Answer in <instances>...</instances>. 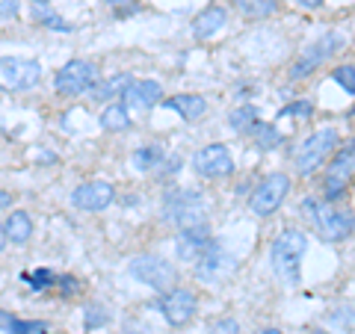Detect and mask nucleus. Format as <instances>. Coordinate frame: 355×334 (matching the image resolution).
Instances as JSON below:
<instances>
[{
  "label": "nucleus",
  "instance_id": "nucleus-37",
  "mask_svg": "<svg viewBox=\"0 0 355 334\" xmlns=\"http://www.w3.org/2000/svg\"><path fill=\"white\" fill-rule=\"evenodd\" d=\"M326 0H296V6H302V9H320Z\"/></svg>",
  "mask_w": 355,
  "mask_h": 334
},
{
  "label": "nucleus",
  "instance_id": "nucleus-23",
  "mask_svg": "<svg viewBox=\"0 0 355 334\" xmlns=\"http://www.w3.org/2000/svg\"><path fill=\"white\" fill-rule=\"evenodd\" d=\"M234 6L246 18H270V15L279 12V3H275V0H234Z\"/></svg>",
  "mask_w": 355,
  "mask_h": 334
},
{
  "label": "nucleus",
  "instance_id": "nucleus-38",
  "mask_svg": "<svg viewBox=\"0 0 355 334\" xmlns=\"http://www.w3.org/2000/svg\"><path fill=\"white\" fill-rule=\"evenodd\" d=\"M6 243H9V237H6V228H3V225H0V252H3V249H6Z\"/></svg>",
  "mask_w": 355,
  "mask_h": 334
},
{
  "label": "nucleus",
  "instance_id": "nucleus-35",
  "mask_svg": "<svg viewBox=\"0 0 355 334\" xmlns=\"http://www.w3.org/2000/svg\"><path fill=\"white\" fill-rule=\"evenodd\" d=\"M9 207H12V193L0 186V210H9Z\"/></svg>",
  "mask_w": 355,
  "mask_h": 334
},
{
  "label": "nucleus",
  "instance_id": "nucleus-39",
  "mask_svg": "<svg viewBox=\"0 0 355 334\" xmlns=\"http://www.w3.org/2000/svg\"><path fill=\"white\" fill-rule=\"evenodd\" d=\"M258 334H284V331L282 328H261Z\"/></svg>",
  "mask_w": 355,
  "mask_h": 334
},
{
  "label": "nucleus",
  "instance_id": "nucleus-8",
  "mask_svg": "<svg viewBox=\"0 0 355 334\" xmlns=\"http://www.w3.org/2000/svg\"><path fill=\"white\" fill-rule=\"evenodd\" d=\"M352 172H355V142H349L343 151H338L335 160L326 166V175H323V198L326 202L338 204L340 198L347 195Z\"/></svg>",
  "mask_w": 355,
  "mask_h": 334
},
{
  "label": "nucleus",
  "instance_id": "nucleus-5",
  "mask_svg": "<svg viewBox=\"0 0 355 334\" xmlns=\"http://www.w3.org/2000/svg\"><path fill=\"white\" fill-rule=\"evenodd\" d=\"M130 275L137 278V281H142L146 287H151V290H157V293L172 290V287L178 284L175 263L157 258V254H142V258H133L130 261Z\"/></svg>",
  "mask_w": 355,
  "mask_h": 334
},
{
  "label": "nucleus",
  "instance_id": "nucleus-2",
  "mask_svg": "<svg viewBox=\"0 0 355 334\" xmlns=\"http://www.w3.org/2000/svg\"><path fill=\"white\" fill-rule=\"evenodd\" d=\"M305 249H308V237L302 231H296V228L282 231L279 237H275V243H272V249H270L272 270L287 287L299 284V263H302Z\"/></svg>",
  "mask_w": 355,
  "mask_h": 334
},
{
  "label": "nucleus",
  "instance_id": "nucleus-42",
  "mask_svg": "<svg viewBox=\"0 0 355 334\" xmlns=\"http://www.w3.org/2000/svg\"><path fill=\"white\" fill-rule=\"evenodd\" d=\"M317 334H326V331H317Z\"/></svg>",
  "mask_w": 355,
  "mask_h": 334
},
{
  "label": "nucleus",
  "instance_id": "nucleus-10",
  "mask_svg": "<svg viewBox=\"0 0 355 334\" xmlns=\"http://www.w3.org/2000/svg\"><path fill=\"white\" fill-rule=\"evenodd\" d=\"M193 169L198 177H207V181H216V177H225L234 172V160H231V154L225 146H205L202 151H196L193 157Z\"/></svg>",
  "mask_w": 355,
  "mask_h": 334
},
{
  "label": "nucleus",
  "instance_id": "nucleus-6",
  "mask_svg": "<svg viewBox=\"0 0 355 334\" xmlns=\"http://www.w3.org/2000/svg\"><path fill=\"white\" fill-rule=\"evenodd\" d=\"M287 193H291V175H284V172L266 175L263 181L254 186V193H252V198H249L252 213H254V216H272L275 210L284 204Z\"/></svg>",
  "mask_w": 355,
  "mask_h": 334
},
{
  "label": "nucleus",
  "instance_id": "nucleus-26",
  "mask_svg": "<svg viewBox=\"0 0 355 334\" xmlns=\"http://www.w3.org/2000/svg\"><path fill=\"white\" fill-rule=\"evenodd\" d=\"M228 121H231V128H234L237 133H249L252 125L258 121V109H254V107H240V109H234V113H231Z\"/></svg>",
  "mask_w": 355,
  "mask_h": 334
},
{
  "label": "nucleus",
  "instance_id": "nucleus-18",
  "mask_svg": "<svg viewBox=\"0 0 355 334\" xmlns=\"http://www.w3.org/2000/svg\"><path fill=\"white\" fill-rule=\"evenodd\" d=\"M225 252H222L219 249V243L214 240V243H210V249L202 254V261H198L196 263V272H198V278H205V281H214V278L222 272V270H225Z\"/></svg>",
  "mask_w": 355,
  "mask_h": 334
},
{
  "label": "nucleus",
  "instance_id": "nucleus-4",
  "mask_svg": "<svg viewBox=\"0 0 355 334\" xmlns=\"http://www.w3.org/2000/svg\"><path fill=\"white\" fill-rule=\"evenodd\" d=\"M98 83V65L89 60H71L53 74V89L60 98H77L92 92V86Z\"/></svg>",
  "mask_w": 355,
  "mask_h": 334
},
{
  "label": "nucleus",
  "instance_id": "nucleus-9",
  "mask_svg": "<svg viewBox=\"0 0 355 334\" xmlns=\"http://www.w3.org/2000/svg\"><path fill=\"white\" fill-rule=\"evenodd\" d=\"M166 219L175 222L178 228H193V225H205V202L198 193H172L166 202Z\"/></svg>",
  "mask_w": 355,
  "mask_h": 334
},
{
  "label": "nucleus",
  "instance_id": "nucleus-14",
  "mask_svg": "<svg viewBox=\"0 0 355 334\" xmlns=\"http://www.w3.org/2000/svg\"><path fill=\"white\" fill-rule=\"evenodd\" d=\"M121 98H125L133 109H151L163 98V86L157 80H130V86L125 89Z\"/></svg>",
  "mask_w": 355,
  "mask_h": 334
},
{
  "label": "nucleus",
  "instance_id": "nucleus-3",
  "mask_svg": "<svg viewBox=\"0 0 355 334\" xmlns=\"http://www.w3.org/2000/svg\"><path fill=\"white\" fill-rule=\"evenodd\" d=\"M338 142H340V133L335 128H320L317 133H311L296 151V172L302 177L314 175L329 160V154L338 148Z\"/></svg>",
  "mask_w": 355,
  "mask_h": 334
},
{
  "label": "nucleus",
  "instance_id": "nucleus-12",
  "mask_svg": "<svg viewBox=\"0 0 355 334\" xmlns=\"http://www.w3.org/2000/svg\"><path fill=\"white\" fill-rule=\"evenodd\" d=\"M160 310L169 326H187L198 310V299L190 290H184V287H172V290H166V296L160 299Z\"/></svg>",
  "mask_w": 355,
  "mask_h": 334
},
{
  "label": "nucleus",
  "instance_id": "nucleus-27",
  "mask_svg": "<svg viewBox=\"0 0 355 334\" xmlns=\"http://www.w3.org/2000/svg\"><path fill=\"white\" fill-rule=\"evenodd\" d=\"M331 80L343 86V92L355 95V65H338V69L331 71Z\"/></svg>",
  "mask_w": 355,
  "mask_h": 334
},
{
  "label": "nucleus",
  "instance_id": "nucleus-25",
  "mask_svg": "<svg viewBox=\"0 0 355 334\" xmlns=\"http://www.w3.org/2000/svg\"><path fill=\"white\" fill-rule=\"evenodd\" d=\"M160 163H163V146L160 142L146 146V148H139L137 154H133V166H137L139 172H151V169H157Z\"/></svg>",
  "mask_w": 355,
  "mask_h": 334
},
{
  "label": "nucleus",
  "instance_id": "nucleus-21",
  "mask_svg": "<svg viewBox=\"0 0 355 334\" xmlns=\"http://www.w3.org/2000/svg\"><path fill=\"white\" fill-rule=\"evenodd\" d=\"M98 121H101V128H104V130L119 133V130H128V128H130V113H128V107H125V104H107Z\"/></svg>",
  "mask_w": 355,
  "mask_h": 334
},
{
  "label": "nucleus",
  "instance_id": "nucleus-29",
  "mask_svg": "<svg viewBox=\"0 0 355 334\" xmlns=\"http://www.w3.org/2000/svg\"><path fill=\"white\" fill-rule=\"evenodd\" d=\"M107 310L101 308V305H89L86 308V328L92 331V328H101V326H107Z\"/></svg>",
  "mask_w": 355,
  "mask_h": 334
},
{
  "label": "nucleus",
  "instance_id": "nucleus-34",
  "mask_svg": "<svg viewBox=\"0 0 355 334\" xmlns=\"http://www.w3.org/2000/svg\"><path fill=\"white\" fill-rule=\"evenodd\" d=\"M160 166H166L163 175H175V172H181V157H172L169 163H160Z\"/></svg>",
  "mask_w": 355,
  "mask_h": 334
},
{
  "label": "nucleus",
  "instance_id": "nucleus-20",
  "mask_svg": "<svg viewBox=\"0 0 355 334\" xmlns=\"http://www.w3.org/2000/svg\"><path fill=\"white\" fill-rule=\"evenodd\" d=\"M130 80H133L130 74H113L110 80L95 83L92 92H89V98H92V101H110V98H116V95H125V89L130 86Z\"/></svg>",
  "mask_w": 355,
  "mask_h": 334
},
{
  "label": "nucleus",
  "instance_id": "nucleus-28",
  "mask_svg": "<svg viewBox=\"0 0 355 334\" xmlns=\"http://www.w3.org/2000/svg\"><path fill=\"white\" fill-rule=\"evenodd\" d=\"M291 116H296V118H311V116H314V104H311V101H296V104L284 107L282 113H279V118H291Z\"/></svg>",
  "mask_w": 355,
  "mask_h": 334
},
{
  "label": "nucleus",
  "instance_id": "nucleus-40",
  "mask_svg": "<svg viewBox=\"0 0 355 334\" xmlns=\"http://www.w3.org/2000/svg\"><path fill=\"white\" fill-rule=\"evenodd\" d=\"M51 0H30V6H48Z\"/></svg>",
  "mask_w": 355,
  "mask_h": 334
},
{
  "label": "nucleus",
  "instance_id": "nucleus-16",
  "mask_svg": "<svg viewBox=\"0 0 355 334\" xmlns=\"http://www.w3.org/2000/svg\"><path fill=\"white\" fill-rule=\"evenodd\" d=\"M166 109H175L178 116H181L184 121H198L205 113H207V101L202 95H172L163 101Z\"/></svg>",
  "mask_w": 355,
  "mask_h": 334
},
{
  "label": "nucleus",
  "instance_id": "nucleus-13",
  "mask_svg": "<svg viewBox=\"0 0 355 334\" xmlns=\"http://www.w3.org/2000/svg\"><path fill=\"white\" fill-rule=\"evenodd\" d=\"M210 243H214V237H210V228L205 222V225L181 228V234H178V240H175V252H178V258L181 261L198 263L202 261V254L210 249Z\"/></svg>",
  "mask_w": 355,
  "mask_h": 334
},
{
  "label": "nucleus",
  "instance_id": "nucleus-31",
  "mask_svg": "<svg viewBox=\"0 0 355 334\" xmlns=\"http://www.w3.org/2000/svg\"><path fill=\"white\" fill-rule=\"evenodd\" d=\"M21 12V0H0V18L3 21H12Z\"/></svg>",
  "mask_w": 355,
  "mask_h": 334
},
{
  "label": "nucleus",
  "instance_id": "nucleus-36",
  "mask_svg": "<svg viewBox=\"0 0 355 334\" xmlns=\"http://www.w3.org/2000/svg\"><path fill=\"white\" fill-rule=\"evenodd\" d=\"M219 334H237V322L234 319H225V322H219Z\"/></svg>",
  "mask_w": 355,
  "mask_h": 334
},
{
  "label": "nucleus",
  "instance_id": "nucleus-30",
  "mask_svg": "<svg viewBox=\"0 0 355 334\" xmlns=\"http://www.w3.org/2000/svg\"><path fill=\"white\" fill-rule=\"evenodd\" d=\"M57 281H60V278L53 275L51 270H36V272L30 275V287H33V290H44V287H51V284H57Z\"/></svg>",
  "mask_w": 355,
  "mask_h": 334
},
{
  "label": "nucleus",
  "instance_id": "nucleus-1",
  "mask_svg": "<svg viewBox=\"0 0 355 334\" xmlns=\"http://www.w3.org/2000/svg\"><path fill=\"white\" fill-rule=\"evenodd\" d=\"M302 213L311 222L320 237L329 240V243H338V240H347L349 234L355 231V216L349 213L347 207H338L326 202V198H305L302 202Z\"/></svg>",
  "mask_w": 355,
  "mask_h": 334
},
{
  "label": "nucleus",
  "instance_id": "nucleus-41",
  "mask_svg": "<svg viewBox=\"0 0 355 334\" xmlns=\"http://www.w3.org/2000/svg\"><path fill=\"white\" fill-rule=\"evenodd\" d=\"M107 6H121V3H128V0H104Z\"/></svg>",
  "mask_w": 355,
  "mask_h": 334
},
{
  "label": "nucleus",
  "instance_id": "nucleus-24",
  "mask_svg": "<svg viewBox=\"0 0 355 334\" xmlns=\"http://www.w3.org/2000/svg\"><path fill=\"white\" fill-rule=\"evenodd\" d=\"M33 21H36V24H42V27H48V30H60V33H71V30H74L69 21L53 12L51 3H48V6H33Z\"/></svg>",
  "mask_w": 355,
  "mask_h": 334
},
{
  "label": "nucleus",
  "instance_id": "nucleus-32",
  "mask_svg": "<svg viewBox=\"0 0 355 334\" xmlns=\"http://www.w3.org/2000/svg\"><path fill=\"white\" fill-rule=\"evenodd\" d=\"M42 328H44L42 322H21V319H15L12 322V331H9V334H36Z\"/></svg>",
  "mask_w": 355,
  "mask_h": 334
},
{
  "label": "nucleus",
  "instance_id": "nucleus-17",
  "mask_svg": "<svg viewBox=\"0 0 355 334\" xmlns=\"http://www.w3.org/2000/svg\"><path fill=\"white\" fill-rule=\"evenodd\" d=\"M225 24H228V12H225V9H222V6H207L202 15H196L193 33L198 39H210L214 33H219Z\"/></svg>",
  "mask_w": 355,
  "mask_h": 334
},
{
  "label": "nucleus",
  "instance_id": "nucleus-15",
  "mask_svg": "<svg viewBox=\"0 0 355 334\" xmlns=\"http://www.w3.org/2000/svg\"><path fill=\"white\" fill-rule=\"evenodd\" d=\"M329 48H326V42H320V44H311V48L302 51V57H299L293 65H291V71H287V77L291 80H302V77H308L311 71H317L320 65H323V60L329 57Z\"/></svg>",
  "mask_w": 355,
  "mask_h": 334
},
{
  "label": "nucleus",
  "instance_id": "nucleus-7",
  "mask_svg": "<svg viewBox=\"0 0 355 334\" xmlns=\"http://www.w3.org/2000/svg\"><path fill=\"white\" fill-rule=\"evenodd\" d=\"M42 80V65L27 57H0V89L27 92Z\"/></svg>",
  "mask_w": 355,
  "mask_h": 334
},
{
  "label": "nucleus",
  "instance_id": "nucleus-22",
  "mask_svg": "<svg viewBox=\"0 0 355 334\" xmlns=\"http://www.w3.org/2000/svg\"><path fill=\"white\" fill-rule=\"evenodd\" d=\"M249 133H252L254 146H258L261 151H272V148H279V146H282V133L275 130L270 121H254Z\"/></svg>",
  "mask_w": 355,
  "mask_h": 334
},
{
  "label": "nucleus",
  "instance_id": "nucleus-19",
  "mask_svg": "<svg viewBox=\"0 0 355 334\" xmlns=\"http://www.w3.org/2000/svg\"><path fill=\"white\" fill-rule=\"evenodd\" d=\"M6 237L15 243V246H24V243L33 237V219L27 210H15V213H9L6 219Z\"/></svg>",
  "mask_w": 355,
  "mask_h": 334
},
{
  "label": "nucleus",
  "instance_id": "nucleus-11",
  "mask_svg": "<svg viewBox=\"0 0 355 334\" xmlns=\"http://www.w3.org/2000/svg\"><path fill=\"white\" fill-rule=\"evenodd\" d=\"M116 202V189L107 181H86L71 193V204L77 210H86V213H98V210H107Z\"/></svg>",
  "mask_w": 355,
  "mask_h": 334
},
{
  "label": "nucleus",
  "instance_id": "nucleus-33",
  "mask_svg": "<svg viewBox=\"0 0 355 334\" xmlns=\"http://www.w3.org/2000/svg\"><path fill=\"white\" fill-rule=\"evenodd\" d=\"M12 322H15V317H12V314L0 310V331H12Z\"/></svg>",
  "mask_w": 355,
  "mask_h": 334
}]
</instances>
